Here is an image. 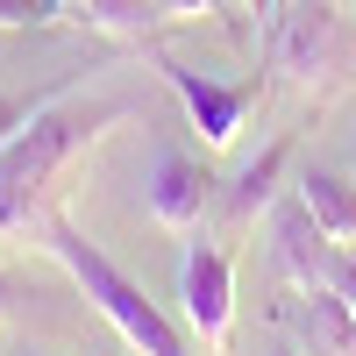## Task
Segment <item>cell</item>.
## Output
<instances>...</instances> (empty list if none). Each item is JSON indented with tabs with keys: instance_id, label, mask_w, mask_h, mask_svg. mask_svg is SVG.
<instances>
[{
	"instance_id": "1",
	"label": "cell",
	"mask_w": 356,
	"mask_h": 356,
	"mask_svg": "<svg viewBox=\"0 0 356 356\" xmlns=\"http://www.w3.org/2000/svg\"><path fill=\"white\" fill-rule=\"evenodd\" d=\"M114 122H129V100H79V107L50 100L36 122L0 150V235L43 221V207L57 193V178H65V164L86 157Z\"/></svg>"
},
{
	"instance_id": "2",
	"label": "cell",
	"mask_w": 356,
	"mask_h": 356,
	"mask_svg": "<svg viewBox=\"0 0 356 356\" xmlns=\"http://www.w3.org/2000/svg\"><path fill=\"white\" fill-rule=\"evenodd\" d=\"M43 250L72 271V285H79L86 300H93V307L114 321V335H122L136 356H193L186 335L164 321V307H157V300H150V292H143V285H136V278H129L100 243H86V235H79L65 214H43Z\"/></svg>"
},
{
	"instance_id": "3",
	"label": "cell",
	"mask_w": 356,
	"mask_h": 356,
	"mask_svg": "<svg viewBox=\"0 0 356 356\" xmlns=\"http://www.w3.org/2000/svg\"><path fill=\"white\" fill-rule=\"evenodd\" d=\"M150 65L164 72V86L178 93V107H186V122L200 129L207 150H228V143L243 136L257 93H264V79H214V72H193V65H178L164 50H150Z\"/></svg>"
},
{
	"instance_id": "4",
	"label": "cell",
	"mask_w": 356,
	"mask_h": 356,
	"mask_svg": "<svg viewBox=\"0 0 356 356\" xmlns=\"http://www.w3.org/2000/svg\"><path fill=\"white\" fill-rule=\"evenodd\" d=\"M342 65V15L335 0H285L271 15V72L292 86H314Z\"/></svg>"
},
{
	"instance_id": "5",
	"label": "cell",
	"mask_w": 356,
	"mask_h": 356,
	"mask_svg": "<svg viewBox=\"0 0 356 356\" xmlns=\"http://www.w3.org/2000/svg\"><path fill=\"white\" fill-rule=\"evenodd\" d=\"M178 300H186L193 335L214 356L235 342V264H228V250L186 243V257H178Z\"/></svg>"
},
{
	"instance_id": "6",
	"label": "cell",
	"mask_w": 356,
	"mask_h": 356,
	"mask_svg": "<svg viewBox=\"0 0 356 356\" xmlns=\"http://www.w3.org/2000/svg\"><path fill=\"white\" fill-rule=\"evenodd\" d=\"M143 200H150V221H157V228L186 235V228L207 214V207H214V178H207V164H200V157H186V150H157Z\"/></svg>"
},
{
	"instance_id": "7",
	"label": "cell",
	"mask_w": 356,
	"mask_h": 356,
	"mask_svg": "<svg viewBox=\"0 0 356 356\" xmlns=\"http://www.w3.org/2000/svg\"><path fill=\"white\" fill-rule=\"evenodd\" d=\"M271 250H278V271H285V285H300V292L328 278V257H335L328 228H321V221L307 214V200H292V207H278V214H271Z\"/></svg>"
},
{
	"instance_id": "8",
	"label": "cell",
	"mask_w": 356,
	"mask_h": 356,
	"mask_svg": "<svg viewBox=\"0 0 356 356\" xmlns=\"http://www.w3.org/2000/svg\"><path fill=\"white\" fill-rule=\"evenodd\" d=\"M278 178H285V143H271L257 164H243L221 186V214H228V228H250L257 214H271V200H278Z\"/></svg>"
},
{
	"instance_id": "9",
	"label": "cell",
	"mask_w": 356,
	"mask_h": 356,
	"mask_svg": "<svg viewBox=\"0 0 356 356\" xmlns=\"http://www.w3.org/2000/svg\"><path fill=\"white\" fill-rule=\"evenodd\" d=\"M300 200H307V214L328 228L335 250L356 243V186H349L342 171H307V178H300Z\"/></svg>"
},
{
	"instance_id": "10",
	"label": "cell",
	"mask_w": 356,
	"mask_h": 356,
	"mask_svg": "<svg viewBox=\"0 0 356 356\" xmlns=\"http://www.w3.org/2000/svg\"><path fill=\"white\" fill-rule=\"evenodd\" d=\"M300 321H307V335L328 349V356H349V349H356V314H349V300H342L328 278H321V285H307Z\"/></svg>"
},
{
	"instance_id": "11",
	"label": "cell",
	"mask_w": 356,
	"mask_h": 356,
	"mask_svg": "<svg viewBox=\"0 0 356 356\" xmlns=\"http://www.w3.org/2000/svg\"><path fill=\"white\" fill-rule=\"evenodd\" d=\"M72 8L107 36H150L157 29V0H72Z\"/></svg>"
},
{
	"instance_id": "12",
	"label": "cell",
	"mask_w": 356,
	"mask_h": 356,
	"mask_svg": "<svg viewBox=\"0 0 356 356\" xmlns=\"http://www.w3.org/2000/svg\"><path fill=\"white\" fill-rule=\"evenodd\" d=\"M72 93V79H57V86H43V93H0V150H8V143L36 122V114L50 107V100H65Z\"/></svg>"
},
{
	"instance_id": "13",
	"label": "cell",
	"mask_w": 356,
	"mask_h": 356,
	"mask_svg": "<svg viewBox=\"0 0 356 356\" xmlns=\"http://www.w3.org/2000/svg\"><path fill=\"white\" fill-rule=\"evenodd\" d=\"M72 0H0V29H57Z\"/></svg>"
},
{
	"instance_id": "14",
	"label": "cell",
	"mask_w": 356,
	"mask_h": 356,
	"mask_svg": "<svg viewBox=\"0 0 356 356\" xmlns=\"http://www.w3.org/2000/svg\"><path fill=\"white\" fill-rule=\"evenodd\" d=\"M328 285L342 292V300H349V314H356V257H342V250L328 257Z\"/></svg>"
},
{
	"instance_id": "15",
	"label": "cell",
	"mask_w": 356,
	"mask_h": 356,
	"mask_svg": "<svg viewBox=\"0 0 356 356\" xmlns=\"http://www.w3.org/2000/svg\"><path fill=\"white\" fill-rule=\"evenodd\" d=\"M214 8H221V0H157V22H200Z\"/></svg>"
},
{
	"instance_id": "16",
	"label": "cell",
	"mask_w": 356,
	"mask_h": 356,
	"mask_svg": "<svg viewBox=\"0 0 356 356\" xmlns=\"http://www.w3.org/2000/svg\"><path fill=\"white\" fill-rule=\"evenodd\" d=\"M243 8H250V15H257V22H264V29H271V15H278V8H285V0H243Z\"/></svg>"
},
{
	"instance_id": "17",
	"label": "cell",
	"mask_w": 356,
	"mask_h": 356,
	"mask_svg": "<svg viewBox=\"0 0 356 356\" xmlns=\"http://www.w3.org/2000/svg\"><path fill=\"white\" fill-rule=\"evenodd\" d=\"M0 307H8V278H0Z\"/></svg>"
},
{
	"instance_id": "18",
	"label": "cell",
	"mask_w": 356,
	"mask_h": 356,
	"mask_svg": "<svg viewBox=\"0 0 356 356\" xmlns=\"http://www.w3.org/2000/svg\"><path fill=\"white\" fill-rule=\"evenodd\" d=\"M271 356H300V349H271Z\"/></svg>"
},
{
	"instance_id": "19",
	"label": "cell",
	"mask_w": 356,
	"mask_h": 356,
	"mask_svg": "<svg viewBox=\"0 0 356 356\" xmlns=\"http://www.w3.org/2000/svg\"><path fill=\"white\" fill-rule=\"evenodd\" d=\"M29 356H36V349H29Z\"/></svg>"
},
{
	"instance_id": "20",
	"label": "cell",
	"mask_w": 356,
	"mask_h": 356,
	"mask_svg": "<svg viewBox=\"0 0 356 356\" xmlns=\"http://www.w3.org/2000/svg\"><path fill=\"white\" fill-rule=\"evenodd\" d=\"M100 356H107V349H100Z\"/></svg>"
}]
</instances>
